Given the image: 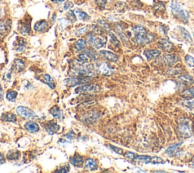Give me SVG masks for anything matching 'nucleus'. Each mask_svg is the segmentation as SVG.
Masks as SVG:
<instances>
[{
	"label": "nucleus",
	"instance_id": "6ab92c4d",
	"mask_svg": "<svg viewBox=\"0 0 194 173\" xmlns=\"http://www.w3.org/2000/svg\"><path fill=\"white\" fill-rule=\"evenodd\" d=\"M85 169L87 170L94 171L97 169V163L94 159H88L85 163Z\"/></svg>",
	"mask_w": 194,
	"mask_h": 173
},
{
	"label": "nucleus",
	"instance_id": "9b49d317",
	"mask_svg": "<svg viewBox=\"0 0 194 173\" xmlns=\"http://www.w3.org/2000/svg\"><path fill=\"white\" fill-rule=\"evenodd\" d=\"M158 47L163 51H167V52H171L174 50V44L171 42L165 39H161L158 41Z\"/></svg>",
	"mask_w": 194,
	"mask_h": 173
},
{
	"label": "nucleus",
	"instance_id": "79ce46f5",
	"mask_svg": "<svg viewBox=\"0 0 194 173\" xmlns=\"http://www.w3.org/2000/svg\"><path fill=\"white\" fill-rule=\"evenodd\" d=\"M67 16L70 22H76V20H77V19H76L75 12H73V11L72 10H70L68 12Z\"/></svg>",
	"mask_w": 194,
	"mask_h": 173
},
{
	"label": "nucleus",
	"instance_id": "c03bdc74",
	"mask_svg": "<svg viewBox=\"0 0 194 173\" xmlns=\"http://www.w3.org/2000/svg\"><path fill=\"white\" fill-rule=\"evenodd\" d=\"M124 156H125L126 158H127L128 159H131V160H136L137 159V155H136L135 153H132V152H126L125 153H124Z\"/></svg>",
	"mask_w": 194,
	"mask_h": 173
},
{
	"label": "nucleus",
	"instance_id": "393cba45",
	"mask_svg": "<svg viewBox=\"0 0 194 173\" xmlns=\"http://www.w3.org/2000/svg\"><path fill=\"white\" fill-rule=\"evenodd\" d=\"M14 69H16V71H17V72H19L24 69L25 64H24V63L21 60L16 59L14 62Z\"/></svg>",
	"mask_w": 194,
	"mask_h": 173
},
{
	"label": "nucleus",
	"instance_id": "e433bc0d",
	"mask_svg": "<svg viewBox=\"0 0 194 173\" xmlns=\"http://www.w3.org/2000/svg\"><path fill=\"white\" fill-rule=\"evenodd\" d=\"M185 62L189 67H194V58L190 55L185 56Z\"/></svg>",
	"mask_w": 194,
	"mask_h": 173
},
{
	"label": "nucleus",
	"instance_id": "f3484780",
	"mask_svg": "<svg viewBox=\"0 0 194 173\" xmlns=\"http://www.w3.org/2000/svg\"><path fill=\"white\" fill-rule=\"evenodd\" d=\"M25 128L28 130L30 133H37L40 130V127L38 124H37L35 121H29L25 124Z\"/></svg>",
	"mask_w": 194,
	"mask_h": 173
},
{
	"label": "nucleus",
	"instance_id": "ea45409f",
	"mask_svg": "<svg viewBox=\"0 0 194 173\" xmlns=\"http://www.w3.org/2000/svg\"><path fill=\"white\" fill-rule=\"evenodd\" d=\"M152 164H164L165 161L164 159H161V157H158V156H153L151 157V163Z\"/></svg>",
	"mask_w": 194,
	"mask_h": 173
},
{
	"label": "nucleus",
	"instance_id": "a18cd8bd",
	"mask_svg": "<svg viewBox=\"0 0 194 173\" xmlns=\"http://www.w3.org/2000/svg\"><path fill=\"white\" fill-rule=\"evenodd\" d=\"M87 30H88V27L87 26L78 29V30L75 32V35L76 36H81V35H83V34H85L86 32L87 31Z\"/></svg>",
	"mask_w": 194,
	"mask_h": 173
},
{
	"label": "nucleus",
	"instance_id": "1a4fd4ad",
	"mask_svg": "<svg viewBox=\"0 0 194 173\" xmlns=\"http://www.w3.org/2000/svg\"><path fill=\"white\" fill-rule=\"evenodd\" d=\"M98 72L104 76H111L114 73V69L106 63H103L99 65Z\"/></svg>",
	"mask_w": 194,
	"mask_h": 173
},
{
	"label": "nucleus",
	"instance_id": "b1692460",
	"mask_svg": "<svg viewBox=\"0 0 194 173\" xmlns=\"http://www.w3.org/2000/svg\"><path fill=\"white\" fill-rule=\"evenodd\" d=\"M74 12H75L76 15H77V17H78V19H80V20L87 21L90 19V15H89L88 14L86 13L85 12H83V11L80 10V9H76V10L74 11Z\"/></svg>",
	"mask_w": 194,
	"mask_h": 173
},
{
	"label": "nucleus",
	"instance_id": "a211bd4d",
	"mask_svg": "<svg viewBox=\"0 0 194 173\" xmlns=\"http://www.w3.org/2000/svg\"><path fill=\"white\" fill-rule=\"evenodd\" d=\"M27 47V42L23 38H17L15 51L17 52H23Z\"/></svg>",
	"mask_w": 194,
	"mask_h": 173
},
{
	"label": "nucleus",
	"instance_id": "f704fd0d",
	"mask_svg": "<svg viewBox=\"0 0 194 173\" xmlns=\"http://www.w3.org/2000/svg\"><path fill=\"white\" fill-rule=\"evenodd\" d=\"M179 79L186 84H191L194 82L193 77L190 76L189 75H184L182 76L179 77Z\"/></svg>",
	"mask_w": 194,
	"mask_h": 173
},
{
	"label": "nucleus",
	"instance_id": "ddd939ff",
	"mask_svg": "<svg viewBox=\"0 0 194 173\" xmlns=\"http://www.w3.org/2000/svg\"><path fill=\"white\" fill-rule=\"evenodd\" d=\"M45 129L49 134H54L59 130V126L56 122L51 121L46 123L45 125Z\"/></svg>",
	"mask_w": 194,
	"mask_h": 173
},
{
	"label": "nucleus",
	"instance_id": "4c0bfd02",
	"mask_svg": "<svg viewBox=\"0 0 194 173\" xmlns=\"http://www.w3.org/2000/svg\"><path fill=\"white\" fill-rule=\"evenodd\" d=\"M102 27H99L97 25H93L91 26V31L93 33H94L95 35H102L103 34V31H102Z\"/></svg>",
	"mask_w": 194,
	"mask_h": 173
},
{
	"label": "nucleus",
	"instance_id": "c756f323",
	"mask_svg": "<svg viewBox=\"0 0 194 173\" xmlns=\"http://www.w3.org/2000/svg\"><path fill=\"white\" fill-rule=\"evenodd\" d=\"M19 157H20V153L17 151V150H15V151L14 150H11L7 154V158L9 160H15L19 159Z\"/></svg>",
	"mask_w": 194,
	"mask_h": 173
},
{
	"label": "nucleus",
	"instance_id": "4be33fe9",
	"mask_svg": "<svg viewBox=\"0 0 194 173\" xmlns=\"http://www.w3.org/2000/svg\"><path fill=\"white\" fill-rule=\"evenodd\" d=\"M181 145H182V143H176V144L171 145V146H170L169 148L166 150L165 153L166 154L169 155V156H172V155H174V153H176L177 149L181 146Z\"/></svg>",
	"mask_w": 194,
	"mask_h": 173
},
{
	"label": "nucleus",
	"instance_id": "39448f33",
	"mask_svg": "<svg viewBox=\"0 0 194 173\" xmlns=\"http://www.w3.org/2000/svg\"><path fill=\"white\" fill-rule=\"evenodd\" d=\"M90 81H91V79L90 76H76L67 79L64 81V82L66 83V85H69V86H75V85L87 83Z\"/></svg>",
	"mask_w": 194,
	"mask_h": 173
},
{
	"label": "nucleus",
	"instance_id": "2f4dec72",
	"mask_svg": "<svg viewBox=\"0 0 194 173\" xmlns=\"http://www.w3.org/2000/svg\"><path fill=\"white\" fill-rule=\"evenodd\" d=\"M77 60H78L80 63L84 64H87V63H88L91 59H90V57L89 56V55L87 54V53H80V54L78 55V56H77Z\"/></svg>",
	"mask_w": 194,
	"mask_h": 173
},
{
	"label": "nucleus",
	"instance_id": "4468645a",
	"mask_svg": "<svg viewBox=\"0 0 194 173\" xmlns=\"http://www.w3.org/2000/svg\"><path fill=\"white\" fill-rule=\"evenodd\" d=\"M49 24L47 21L46 20H40L39 22H37L34 25L33 29H34L35 31L37 32H43L48 28Z\"/></svg>",
	"mask_w": 194,
	"mask_h": 173
},
{
	"label": "nucleus",
	"instance_id": "f8f14e48",
	"mask_svg": "<svg viewBox=\"0 0 194 173\" xmlns=\"http://www.w3.org/2000/svg\"><path fill=\"white\" fill-rule=\"evenodd\" d=\"M100 54H101L105 59L110 61V62H117L119 59V56H118L117 54H115V53L109 51H100Z\"/></svg>",
	"mask_w": 194,
	"mask_h": 173
},
{
	"label": "nucleus",
	"instance_id": "a878e982",
	"mask_svg": "<svg viewBox=\"0 0 194 173\" xmlns=\"http://www.w3.org/2000/svg\"><path fill=\"white\" fill-rule=\"evenodd\" d=\"M10 27L11 24L9 20L0 22V33H4V32L8 31L10 29Z\"/></svg>",
	"mask_w": 194,
	"mask_h": 173
},
{
	"label": "nucleus",
	"instance_id": "37998d69",
	"mask_svg": "<svg viewBox=\"0 0 194 173\" xmlns=\"http://www.w3.org/2000/svg\"><path fill=\"white\" fill-rule=\"evenodd\" d=\"M87 54L89 55V56L90 57V59L93 60H96L98 56H97V53L95 52L94 51H92V50H87L86 51Z\"/></svg>",
	"mask_w": 194,
	"mask_h": 173
},
{
	"label": "nucleus",
	"instance_id": "8fccbe9b",
	"mask_svg": "<svg viewBox=\"0 0 194 173\" xmlns=\"http://www.w3.org/2000/svg\"><path fill=\"white\" fill-rule=\"evenodd\" d=\"M65 137L68 139V140H73L74 139V137H75V134H74L73 131H70L69 133H68L67 134H66Z\"/></svg>",
	"mask_w": 194,
	"mask_h": 173
},
{
	"label": "nucleus",
	"instance_id": "bb28decb",
	"mask_svg": "<svg viewBox=\"0 0 194 173\" xmlns=\"http://www.w3.org/2000/svg\"><path fill=\"white\" fill-rule=\"evenodd\" d=\"M181 96L183 98H194V87H190L187 89L184 90L181 94Z\"/></svg>",
	"mask_w": 194,
	"mask_h": 173
},
{
	"label": "nucleus",
	"instance_id": "603ef678",
	"mask_svg": "<svg viewBox=\"0 0 194 173\" xmlns=\"http://www.w3.org/2000/svg\"><path fill=\"white\" fill-rule=\"evenodd\" d=\"M3 163H5V157L3 154L0 153V165L3 164Z\"/></svg>",
	"mask_w": 194,
	"mask_h": 173
},
{
	"label": "nucleus",
	"instance_id": "aec40b11",
	"mask_svg": "<svg viewBox=\"0 0 194 173\" xmlns=\"http://www.w3.org/2000/svg\"><path fill=\"white\" fill-rule=\"evenodd\" d=\"M87 47V41L84 39H79L76 42L74 48L77 51H84Z\"/></svg>",
	"mask_w": 194,
	"mask_h": 173
},
{
	"label": "nucleus",
	"instance_id": "49530a36",
	"mask_svg": "<svg viewBox=\"0 0 194 173\" xmlns=\"http://www.w3.org/2000/svg\"><path fill=\"white\" fill-rule=\"evenodd\" d=\"M95 2H96V4L99 7L102 8V9H105L107 0H95Z\"/></svg>",
	"mask_w": 194,
	"mask_h": 173
},
{
	"label": "nucleus",
	"instance_id": "f03ea898",
	"mask_svg": "<svg viewBox=\"0 0 194 173\" xmlns=\"http://www.w3.org/2000/svg\"><path fill=\"white\" fill-rule=\"evenodd\" d=\"M171 9L172 14L183 22L187 23L189 20V13L187 10L183 9L181 5L179 4L177 2L174 1L171 3Z\"/></svg>",
	"mask_w": 194,
	"mask_h": 173
},
{
	"label": "nucleus",
	"instance_id": "473e14b6",
	"mask_svg": "<svg viewBox=\"0 0 194 173\" xmlns=\"http://www.w3.org/2000/svg\"><path fill=\"white\" fill-rule=\"evenodd\" d=\"M97 22H98L99 26L101 27L102 28H103V30L109 32L110 31H111V27H110L109 25L106 22V21L103 20V19H99V20L97 21Z\"/></svg>",
	"mask_w": 194,
	"mask_h": 173
},
{
	"label": "nucleus",
	"instance_id": "5701e85b",
	"mask_svg": "<svg viewBox=\"0 0 194 173\" xmlns=\"http://www.w3.org/2000/svg\"><path fill=\"white\" fill-rule=\"evenodd\" d=\"M50 114L56 118H61L62 117V114H61V111L60 108L58 106H54L50 109L49 111Z\"/></svg>",
	"mask_w": 194,
	"mask_h": 173
},
{
	"label": "nucleus",
	"instance_id": "412c9836",
	"mask_svg": "<svg viewBox=\"0 0 194 173\" xmlns=\"http://www.w3.org/2000/svg\"><path fill=\"white\" fill-rule=\"evenodd\" d=\"M18 30L23 35H28L30 32V26L27 23H21L18 27Z\"/></svg>",
	"mask_w": 194,
	"mask_h": 173
},
{
	"label": "nucleus",
	"instance_id": "9d476101",
	"mask_svg": "<svg viewBox=\"0 0 194 173\" xmlns=\"http://www.w3.org/2000/svg\"><path fill=\"white\" fill-rule=\"evenodd\" d=\"M179 60V58L175 55H165L161 58L163 64H165L167 67H171L175 64Z\"/></svg>",
	"mask_w": 194,
	"mask_h": 173
},
{
	"label": "nucleus",
	"instance_id": "dca6fc26",
	"mask_svg": "<svg viewBox=\"0 0 194 173\" xmlns=\"http://www.w3.org/2000/svg\"><path fill=\"white\" fill-rule=\"evenodd\" d=\"M70 163L71 164L76 166V167H81V166H83V157L77 153V154H75L74 156H72V157L71 158Z\"/></svg>",
	"mask_w": 194,
	"mask_h": 173
},
{
	"label": "nucleus",
	"instance_id": "f257e3e1",
	"mask_svg": "<svg viewBox=\"0 0 194 173\" xmlns=\"http://www.w3.org/2000/svg\"><path fill=\"white\" fill-rule=\"evenodd\" d=\"M134 42L137 44L145 45L153 42L155 39L153 34L147 31L146 29L142 25H137L133 28Z\"/></svg>",
	"mask_w": 194,
	"mask_h": 173
},
{
	"label": "nucleus",
	"instance_id": "7ed1b4c3",
	"mask_svg": "<svg viewBox=\"0 0 194 173\" xmlns=\"http://www.w3.org/2000/svg\"><path fill=\"white\" fill-rule=\"evenodd\" d=\"M87 39H88L89 43L96 49H100L101 47H104L106 45V42H107V38L106 37L103 36V35L96 36V35L93 33V32L88 34Z\"/></svg>",
	"mask_w": 194,
	"mask_h": 173
},
{
	"label": "nucleus",
	"instance_id": "6e6552de",
	"mask_svg": "<svg viewBox=\"0 0 194 173\" xmlns=\"http://www.w3.org/2000/svg\"><path fill=\"white\" fill-rule=\"evenodd\" d=\"M178 132L180 135L184 138H189L193 135L191 127L187 123H182L178 127Z\"/></svg>",
	"mask_w": 194,
	"mask_h": 173
},
{
	"label": "nucleus",
	"instance_id": "5fc2aeb1",
	"mask_svg": "<svg viewBox=\"0 0 194 173\" xmlns=\"http://www.w3.org/2000/svg\"><path fill=\"white\" fill-rule=\"evenodd\" d=\"M2 88L0 87V98H2Z\"/></svg>",
	"mask_w": 194,
	"mask_h": 173
},
{
	"label": "nucleus",
	"instance_id": "58836bf2",
	"mask_svg": "<svg viewBox=\"0 0 194 173\" xmlns=\"http://www.w3.org/2000/svg\"><path fill=\"white\" fill-rule=\"evenodd\" d=\"M109 37L110 38H111V43H112L113 45H114V46L116 47H118L119 45H120V42H119V40H118V38H116V36L114 34L111 33V32H109Z\"/></svg>",
	"mask_w": 194,
	"mask_h": 173
},
{
	"label": "nucleus",
	"instance_id": "72a5a7b5",
	"mask_svg": "<svg viewBox=\"0 0 194 173\" xmlns=\"http://www.w3.org/2000/svg\"><path fill=\"white\" fill-rule=\"evenodd\" d=\"M17 92L10 91L6 94V98H7L9 101H12V102H14V101H15L16 98H17Z\"/></svg>",
	"mask_w": 194,
	"mask_h": 173
},
{
	"label": "nucleus",
	"instance_id": "09e8293b",
	"mask_svg": "<svg viewBox=\"0 0 194 173\" xmlns=\"http://www.w3.org/2000/svg\"><path fill=\"white\" fill-rule=\"evenodd\" d=\"M73 6H74V5H73L72 2L68 1L64 3V6H63V9H64V10H68V9H70L71 8H72Z\"/></svg>",
	"mask_w": 194,
	"mask_h": 173
},
{
	"label": "nucleus",
	"instance_id": "7c9ffc66",
	"mask_svg": "<svg viewBox=\"0 0 194 173\" xmlns=\"http://www.w3.org/2000/svg\"><path fill=\"white\" fill-rule=\"evenodd\" d=\"M178 28L180 29V33H181L182 37L184 38V39H185L187 41L192 42V38H191V36H190V33H189V32L187 31L185 28H184V27H178Z\"/></svg>",
	"mask_w": 194,
	"mask_h": 173
},
{
	"label": "nucleus",
	"instance_id": "0eeeda50",
	"mask_svg": "<svg viewBox=\"0 0 194 173\" xmlns=\"http://www.w3.org/2000/svg\"><path fill=\"white\" fill-rule=\"evenodd\" d=\"M16 112L19 115L23 116V117H27V118H37L38 116L37 115L36 113L33 112V111L24 106H19L16 109Z\"/></svg>",
	"mask_w": 194,
	"mask_h": 173
},
{
	"label": "nucleus",
	"instance_id": "c9c22d12",
	"mask_svg": "<svg viewBox=\"0 0 194 173\" xmlns=\"http://www.w3.org/2000/svg\"><path fill=\"white\" fill-rule=\"evenodd\" d=\"M182 104L184 105V106L187 107V108H194V98H188V99L185 100L182 102Z\"/></svg>",
	"mask_w": 194,
	"mask_h": 173
},
{
	"label": "nucleus",
	"instance_id": "a19ab883",
	"mask_svg": "<svg viewBox=\"0 0 194 173\" xmlns=\"http://www.w3.org/2000/svg\"><path fill=\"white\" fill-rule=\"evenodd\" d=\"M137 160L143 163L148 164V163H151V157L149 156H137Z\"/></svg>",
	"mask_w": 194,
	"mask_h": 173
},
{
	"label": "nucleus",
	"instance_id": "423d86ee",
	"mask_svg": "<svg viewBox=\"0 0 194 173\" xmlns=\"http://www.w3.org/2000/svg\"><path fill=\"white\" fill-rule=\"evenodd\" d=\"M100 117V113L96 111H91L87 112V114L82 117L81 121L86 124H93Z\"/></svg>",
	"mask_w": 194,
	"mask_h": 173
},
{
	"label": "nucleus",
	"instance_id": "3c124183",
	"mask_svg": "<svg viewBox=\"0 0 194 173\" xmlns=\"http://www.w3.org/2000/svg\"><path fill=\"white\" fill-rule=\"evenodd\" d=\"M69 171H70V167H69V166H64V167L61 168V169H59V170L56 171V172H61V173L68 172Z\"/></svg>",
	"mask_w": 194,
	"mask_h": 173
},
{
	"label": "nucleus",
	"instance_id": "6e6d98bb",
	"mask_svg": "<svg viewBox=\"0 0 194 173\" xmlns=\"http://www.w3.org/2000/svg\"><path fill=\"white\" fill-rule=\"evenodd\" d=\"M154 172H165V171H155Z\"/></svg>",
	"mask_w": 194,
	"mask_h": 173
},
{
	"label": "nucleus",
	"instance_id": "20e7f679",
	"mask_svg": "<svg viewBox=\"0 0 194 173\" xmlns=\"http://www.w3.org/2000/svg\"><path fill=\"white\" fill-rule=\"evenodd\" d=\"M101 90V87L97 84H87V85H81L77 87L75 89V93H99Z\"/></svg>",
	"mask_w": 194,
	"mask_h": 173
},
{
	"label": "nucleus",
	"instance_id": "cd10ccee",
	"mask_svg": "<svg viewBox=\"0 0 194 173\" xmlns=\"http://www.w3.org/2000/svg\"><path fill=\"white\" fill-rule=\"evenodd\" d=\"M2 118L5 121H8V122H16V116L12 113L3 114L2 116Z\"/></svg>",
	"mask_w": 194,
	"mask_h": 173
},
{
	"label": "nucleus",
	"instance_id": "c85d7f7f",
	"mask_svg": "<svg viewBox=\"0 0 194 173\" xmlns=\"http://www.w3.org/2000/svg\"><path fill=\"white\" fill-rule=\"evenodd\" d=\"M43 81H44L45 83L47 84L51 89H55V87H56L54 80L52 78L51 76H49V74H46V75H45L44 76H43Z\"/></svg>",
	"mask_w": 194,
	"mask_h": 173
},
{
	"label": "nucleus",
	"instance_id": "de8ad7c7",
	"mask_svg": "<svg viewBox=\"0 0 194 173\" xmlns=\"http://www.w3.org/2000/svg\"><path fill=\"white\" fill-rule=\"evenodd\" d=\"M109 147L111 149V150H113V151L114 152V153H117V154L123 155V150H122V149L118 148V147H117V146H112V145H109Z\"/></svg>",
	"mask_w": 194,
	"mask_h": 173
},
{
	"label": "nucleus",
	"instance_id": "864d4df0",
	"mask_svg": "<svg viewBox=\"0 0 194 173\" xmlns=\"http://www.w3.org/2000/svg\"><path fill=\"white\" fill-rule=\"evenodd\" d=\"M51 1L54 3H61L62 2H64V0H51Z\"/></svg>",
	"mask_w": 194,
	"mask_h": 173
},
{
	"label": "nucleus",
	"instance_id": "2eb2a0df",
	"mask_svg": "<svg viewBox=\"0 0 194 173\" xmlns=\"http://www.w3.org/2000/svg\"><path fill=\"white\" fill-rule=\"evenodd\" d=\"M143 53L148 60H151L156 59L161 54V52L158 50H146Z\"/></svg>",
	"mask_w": 194,
	"mask_h": 173
}]
</instances>
